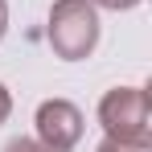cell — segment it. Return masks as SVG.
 I'll return each mask as SVG.
<instances>
[{"instance_id":"5","label":"cell","mask_w":152,"mask_h":152,"mask_svg":"<svg viewBox=\"0 0 152 152\" xmlns=\"http://www.w3.org/2000/svg\"><path fill=\"white\" fill-rule=\"evenodd\" d=\"M95 4H103V8H115V12H124V8H136L140 0H95Z\"/></svg>"},{"instance_id":"3","label":"cell","mask_w":152,"mask_h":152,"mask_svg":"<svg viewBox=\"0 0 152 152\" xmlns=\"http://www.w3.org/2000/svg\"><path fill=\"white\" fill-rule=\"evenodd\" d=\"M37 140L50 152H70L82 140V111L66 99H45L37 107Z\"/></svg>"},{"instance_id":"7","label":"cell","mask_w":152,"mask_h":152,"mask_svg":"<svg viewBox=\"0 0 152 152\" xmlns=\"http://www.w3.org/2000/svg\"><path fill=\"white\" fill-rule=\"evenodd\" d=\"M4 29H8V4L0 0V37H4Z\"/></svg>"},{"instance_id":"4","label":"cell","mask_w":152,"mask_h":152,"mask_svg":"<svg viewBox=\"0 0 152 152\" xmlns=\"http://www.w3.org/2000/svg\"><path fill=\"white\" fill-rule=\"evenodd\" d=\"M4 152H50V148H45L41 140H12Z\"/></svg>"},{"instance_id":"1","label":"cell","mask_w":152,"mask_h":152,"mask_svg":"<svg viewBox=\"0 0 152 152\" xmlns=\"http://www.w3.org/2000/svg\"><path fill=\"white\" fill-rule=\"evenodd\" d=\"M99 124H103V132H107L111 144L148 152V144H152L148 95H144L140 86H115V91H107L103 103H99Z\"/></svg>"},{"instance_id":"6","label":"cell","mask_w":152,"mask_h":152,"mask_svg":"<svg viewBox=\"0 0 152 152\" xmlns=\"http://www.w3.org/2000/svg\"><path fill=\"white\" fill-rule=\"evenodd\" d=\"M8 111H12V99H8V91H4V82H0V124L8 119Z\"/></svg>"},{"instance_id":"2","label":"cell","mask_w":152,"mask_h":152,"mask_svg":"<svg viewBox=\"0 0 152 152\" xmlns=\"http://www.w3.org/2000/svg\"><path fill=\"white\" fill-rule=\"evenodd\" d=\"M50 45L66 62H78L99 45V17L91 0H58L50 8Z\"/></svg>"},{"instance_id":"8","label":"cell","mask_w":152,"mask_h":152,"mask_svg":"<svg viewBox=\"0 0 152 152\" xmlns=\"http://www.w3.org/2000/svg\"><path fill=\"white\" fill-rule=\"evenodd\" d=\"M99 152H136V148H124V144H111V140H107V144H103Z\"/></svg>"}]
</instances>
